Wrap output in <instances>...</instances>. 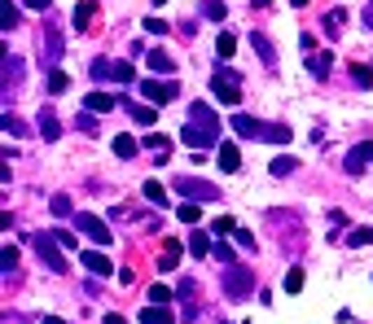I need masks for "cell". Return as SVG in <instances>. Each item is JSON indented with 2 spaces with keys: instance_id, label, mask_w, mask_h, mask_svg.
Wrapping results in <instances>:
<instances>
[{
  "instance_id": "cell-28",
  "label": "cell",
  "mask_w": 373,
  "mask_h": 324,
  "mask_svg": "<svg viewBox=\"0 0 373 324\" xmlns=\"http://www.w3.org/2000/svg\"><path fill=\"white\" fill-rule=\"evenodd\" d=\"M145 149H154L158 162H167V149H171V145H167V136H158V132H154V136H145Z\"/></svg>"
},
{
  "instance_id": "cell-42",
  "label": "cell",
  "mask_w": 373,
  "mask_h": 324,
  "mask_svg": "<svg viewBox=\"0 0 373 324\" xmlns=\"http://www.w3.org/2000/svg\"><path fill=\"white\" fill-rule=\"evenodd\" d=\"M211 233H220V237H224V233H237V223H233L229 215H220L216 223H211Z\"/></svg>"
},
{
  "instance_id": "cell-14",
  "label": "cell",
  "mask_w": 373,
  "mask_h": 324,
  "mask_svg": "<svg viewBox=\"0 0 373 324\" xmlns=\"http://www.w3.org/2000/svg\"><path fill=\"white\" fill-rule=\"evenodd\" d=\"M216 149H220V171H224V175H233V171L241 167V154H237V145H233V140H224V145H216Z\"/></svg>"
},
{
  "instance_id": "cell-27",
  "label": "cell",
  "mask_w": 373,
  "mask_h": 324,
  "mask_svg": "<svg viewBox=\"0 0 373 324\" xmlns=\"http://www.w3.org/2000/svg\"><path fill=\"white\" fill-rule=\"evenodd\" d=\"M176 258H181V241H167V246H163V258H158V267H163V272H171L176 267Z\"/></svg>"
},
{
  "instance_id": "cell-43",
  "label": "cell",
  "mask_w": 373,
  "mask_h": 324,
  "mask_svg": "<svg viewBox=\"0 0 373 324\" xmlns=\"http://www.w3.org/2000/svg\"><path fill=\"white\" fill-rule=\"evenodd\" d=\"M167 298H171V289H167V285H154V289H150V302H158V307H163Z\"/></svg>"
},
{
  "instance_id": "cell-32",
  "label": "cell",
  "mask_w": 373,
  "mask_h": 324,
  "mask_svg": "<svg viewBox=\"0 0 373 324\" xmlns=\"http://www.w3.org/2000/svg\"><path fill=\"white\" fill-rule=\"evenodd\" d=\"M343 27H347V13H343V9H334L330 18H325V31H330V36H343Z\"/></svg>"
},
{
  "instance_id": "cell-47",
  "label": "cell",
  "mask_w": 373,
  "mask_h": 324,
  "mask_svg": "<svg viewBox=\"0 0 373 324\" xmlns=\"http://www.w3.org/2000/svg\"><path fill=\"white\" fill-rule=\"evenodd\" d=\"M79 127H84V132L92 136V132H97V119H92V115H79Z\"/></svg>"
},
{
  "instance_id": "cell-48",
  "label": "cell",
  "mask_w": 373,
  "mask_h": 324,
  "mask_svg": "<svg viewBox=\"0 0 373 324\" xmlns=\"http://www.w3.org/2000/svg\"><path fill=\"white\" fill-rule=\"evenodd\" d=\"M22 5H27V9H44V13H48V5H53V0H22Z\"/></svg>"
},
{
  "instance_id": "cell-2",
  "label": "cell",
  "mask_w": 373,
  "mask_h": 324,
  "mask_svg": "<svg viewBox=\"0 0 373 324\" xmlns=\"http://www.w3.org/2000/svg\"><path fill=\"white\" fill-rule=\"evenodd\" d=\"M229 127H233L241 140H268V145H290V136H295L286 123H259L251 115H233Z\"/></svg>"
},
{
  "instance_id": "cell-18",
  "label": "cell",
  "mask_w": 373,
  "mask_h": 324,
  "mask_svg": "<svg viewBox=\"0 0 373 324\" xmlns=\"http://www.w3.org/2000/svg\"><path fill=\"white\" fill-rule=\"evenodd\" d=\"M18 84H22V61L13 53H5V92H13Z\"/></svg>"
},
{
  "instance_id": "cell-46",
  "label": "cell",
  "mask_w": 373,
  "mask_h": 324,
  "mask_svg": "<svg viewBox=\"0 0 373 324\" xmlns=\"http://www.w3.org/2000/svg\"><path fill=\"white\" fill-rule=\"evenodd\" d=\"M233 241H237V246H246V250H251V246H255V233H246V228H237V233H233Z\"/></svg>"
},
{
  "instance_id": "cell-39",
  "label": "cell",
  "mask_w": 373,
  "mask_h": 324,
  "mask_svg": "<svg viewBox=\"0 0 373 324\" xmlns=\"http://www.w3.org/2000/svg\"><path fill=\"white\" fill-rule=\"evenodd\" d=\"M202 13L216 18V22H224V0H202Z\"/></svg>"
},
{
  "instance_id": "cell-34",
  "label": "cell",
  "mask_w": 373,
  "mask_h": 324,
  "mask_svg": "<svg viewBox=\"0 0 373 324\" xmlns=\"http://www.w3.org/2000/svg\"><path fill=\"white\" fill-rule=\"evenodd\" d=\"M347 246H373V228H351L347 233Z\"/></svg>"
},
{
  "instance_id": "cell-53",
  "label": "cell",
  "mask_w": 373,
  "mask_h": 324,
  "mask_svg": "<svg viewBox=\"0 0 373 324\" xmlns=\"http://www.w3.org/2000/svg\"><path fill=\"white\" fill-rule=\"evenodd\" d=\"M154 5H167V0H154Z\"/></svg>"
},
{
  "instance_id": "cell-21",
  "label": "cell",
  "mask_w": 373,
  "mask_h": 324,
  "mask_svg": "<svg viewBox=\"0 0 373 324\" xmlns=\"http://www.w3.org/2000/svg\"><path fill=\"white\" fill-rule=\"evenodd\" d=\"M22 22V13H18V5H13V0H0V27L5 31H13Z\"/></svg>"
},
{
  "instance_id": "cell-19",
  "label": "cell",
  "mask_w": 373,
  "mask_h": 324,
  "mask_svg": "<svg viewBox=\"0 0 373 324\" xmlns=\"http://www.w3.org/2000/svg\"><path fill=\"white\" fill-rule=\"evenodd\" d=\"M127 115H132L136 127H154L158 123V105H127Z\"/></svg>"
},
{
  "instance_id": "cell-3",
  "label": "cell",
  "mask_w": 373,
  "mask_h": 324,
  "mask_svg": "<svg viewBox=\"0 0 373 324\" xmlns=\"http://www.w3.org/2000/svg\"><path fill=\"white\" fill-rule=\"evenodd\" d=\"M176 193H181V198H189V202H220L224 193L211 184V180H198V175H176Z\"/></svg>"
},
{
  "instance_id": "cell-22",
  "label": "cell",
  "mask_w": 373,
  "mask_h": 324,
  "mask_svg": "<svg viewBox=\"0 0 373 324\" xmlns=\"http://www.w3.org/2000/svg\"><path fill=\"white\" fill-rule=\"evenodd\" d=\"M251 44H255V53H259V57H264V66H268V71H272V66H277V48H272V44L264 40V36H251Z\"/></svg>"
},
{
  "instance_id": "cell-25",
  "label": "cell",
  "mask_w": 373,
  "mask_h": 324,
  "mask_svg": "<svg viewBox=\"0 0 373 324\" xmlns=\"http://www.w3.org/2000/svg\"><path fill=\"white\" fill-rule=\"evenodd\" d=\"M233 48H237V40L229 36V31H220V40H216V57H220V66L233 57Z\"/></svg>"
},
{
  "instance_id": "cell-44",
  "label": "cell",
  "mask_w": 373,
  "mask_h": 324,
  "mask_svg": "<svg viewBox=\"0 0 373 324\" xmlns=\"http://www.w3.org/2000/svg\"><path fill=\"white\" fill-rule=\"evenodd\" d=\"M53 237L62 241V250H71V246H79V237H75V233H62V228H53Z\"/></svg>"
},
{
  "instance_id": "cell-30",
  "label": "cell",
  "mask_w": 373,
  "mask_h": 324,
  "mask_svg": "<svg viewBox=\"0 0 373 324\" xmlns=\"http://www.w3.org/2000/svg\"><path fill=\"white\" fill-rule=\"evenodd\" d=\"M145 198H150L154 206H167V189L158 184V180H145Z\"/></svg>"
},
{
  "instance_id": "cell-17",
  "label": "cell",
  "mask_w": 373,
  "mask_h": 324,
  "mask_svg": "<svg viewBox=\"0 0 373 324\" xmlns=\"http://www.w3.org/2000/svg\"><path fill=\"white\" fill-rule=\"evenodd\" d=\"M36 132H40L44 140H57V136H62V127H57V115H53V110H40V119H36Z\"/></svg>"
},
{
  "instance_id": "cell-23",
  "label": "cell",
  "mask_w": 373,
  "mask_h": 324,
  "mask_svg": "<svg viewBox=\"0 0 373 324\" xmlns=\"http://www.w3.org/2000/svg\"><path fill=\"white\" fill-rule=\"evenodd\" d=\"M330 66H334V57H330V53H312V57H307V71H312L316 79H325Z\"/></svg>"
},
{
  "instance_id": "cell-36",
  "label": "cell",
  "mask_w": 373,
  "mask_h": 324,
  "mask_svg": "<svg viewBox=\"0 0 373 324\" xmlns=\"http://www.w3.org/2000/svg\"><path fill=\"white\" fill-rule=\"evenodd\" d=\"M0 267H5V277H13V267H18V250H13V246L0 250Z\"/></svg>"
},
{
  "instance_id": "cell-52",
  "label": "cell",
  "mask_w": 373,
  "mask_h": 324,
  "mask_svg": "<svg viewBox=\"0 0 373 324\" xmlns=\"http://www.w3.org/2000/svg\"><path fill=\"white\" fill-rule=\"evenodd\" d=\"M290 5H295V9H303V5H307V0H290Z\"/></svg>"
},
{
  "instance_id": "cell-12",
  "label": "cell",
  "mask_w": 373,
  "mask_h": 324,
  "mask_svg": "<svg viewBox=\"0 0 373 324\" xmlns=\"http://www.w3.org/2000/svg\"><path fill=\"white\" fill-rule=\"evenodd\" d=\"M79 263H84L92 277H110V272H115V263H110L101 250H84V254H79Z\"/></svg>"
},
{
  "instance_id": "cell-1",
  "label": "cell",
  "mask_w": 373,
  "mask_h": 324,
  "mask_svg": "<svg viewBox=\"0 0 373 324\" xmlns=\"http://www.w3.org/2000/svg\"><path fill=\"white\" fill-rule=\"evenodd\" d=\"M220 115H216V110H211L206 101H193L189 105V123L181 127V136H185V145H189V149H211V145H224L220 140Z\"/></svg>"
},
{
  "instance_id": "cell-11",
  "label": "cell",
  "mask_w": 373,
  "mask_h": 324,
  "mask_svg": "<svg viewBox=\"0 0 373 324\" xmlns=\"http://www.w3.org/2000/svg\"><path fill=\"white\" fill-rule=\"evenodd\" d=\"M343 167H347V175H360V171H369V167H373V140H365V145H356V149H347Z\"/></svg>"
},
{
  "instance_id": "cell-20",
  "label": "cell",
  "mask_w": 373,
  "mask_h": 324,
  "mask_svg": "<svg viewBox=\"0 0 373 324\" xmlns=\"http://www.w3.org/2000/svg\"><path fill=\"white\" fill-rule=\"evenodd\" d=\"M176 316L167 311V307H158V302H150V307H145V311H141V324H171Z\"/></svg>"
},
{
  "instance_id": "cell-38",
  "label": "cell",
  "mask_w": 373,
  "mask_h": 324,
  "mask_svg": "<svg viewBox=\"0 0 373 324\" xmlns=\"http://www.w3.org/2000/svg\"><path fill=\"white\" fill-rule=\"evenodd\" d=\"M299 289H303V272L290 267V272H286V294H299Z\"/></svg>"
},
{
  "instance_id": "cell-50",
  "label": "cell",
  "mask_w": 373,
  "mask_h": 324,
  "mask_svg": "<svg viewBox=\"0 0 373 324\" xmlns=\"http://www.w3.org/2000/svg\"><path fill=\"white\" fill-rule=\"evenodd\" d=\"M44 324H66V320H57V316H44Z\"/></svg>"
},
{
  "instance_id": "cell-16",
  "label": "cell",
  "mask_w": 373,
  "mask_h": 324,
  "mask_svg": "<svg viewBox=\"0 0 373 324\" xmlns=\"http://www.w3.org/2000/svg\"><path fill=\"white\" fill-rule=\"evenodd\" d=\"M145 61H150V71H158V75H176V57L167 53V48H154Z\"/></svg>"
},
{
  "instance_id": "cell-51",
  "label": "cell",
  "mask_w": 373,
  "mask_h": 324,
  "mask_svg": "<svg viewBox=\"0 0 373 324\" xmlns=\"http://www.w3.org/2000/svg\"><path fill=\"white\" fill-rule=\"evenodd\" d=\"M365 27H373V5H369V13H365Z\"/></svg>"
},
{
  "instance_id": "cell-10",
  "label": "cell",
  "mask_w": 373,
  "mask_h": 324,
  "mask_svg": "<svg viewBox=\"0 0 373 324\" xmlns=\"http://www.w3.org/2000/svg\"><path fill=\"white\" fill-rule=\"evenodd\" d=\"M88 71H92V79H115V84H132V66H127V61H106V57H97Z\"/></svg>"
},
{
  "instance_id": "cell-13",
  "label": "cell",
  "mask_w": 373,
  "mask_h": 324,
  "mask_svg": "<svg viewBox=\"0 0 373 324\" xmlns=\"http://www.w3.org/2000/svg\"><path fill=\"white\" fill-rule=\"evenodd\" d=\"M92 18H97V0H79V5H75V13H71L75 31H92Z\"/></svg>"
},
{
  "instance_id": "cell-33",
  "label": "cell",
  "mask_w": 373,
  "mask_h": 324,
  "mask_svg": "<svg viewBox=\"0 0 373 324\" xmlns=\"http://www.w3.org/2000/svg\"><path fill=\"white\" fill-rule=\"evenodd\" d=\"M176 215H181V223H198V219H202V206H198V202H185Z\"/></svg>"
},
{
  "instance_id": "cell-6",
  "label": "cell",
  "mask_w": 373,
  "mask_h": 324,
  "mask_svg": "<svg viewBox=\"0 0 373 324\" xmlns=\"http://www.w3.org/2000/svg\"><path fill=\"white\" fill-rule=\"evenodd\" d=\"M75 228L84 233L92 246H110V241H115V233H110V223L101 219V215H88V210H79L75 215Z\"/></svg>"
},
{
  "instance_id": "cell-15",
  "label": "cell",
  "mask_w": 373,
  "mask_h": 324,
  "mask_svg": "<svg viewBox=\"0 0 373 324\" xmlns=\"http://www.w3.org/2000/svg\"><path fill=\"white\" fill-rule=\"evenodd\" d=\"M84 105H88V115H106V110L119 105V96H115V92H88Z\"/></svg>"
},
{
  "instance_id": "cell-7",
  "label": "cell",
  "mask_w": 373,
  "mask_h": 324,
  "mask_svg": "<svg viewBox=\"0 0 373 324\" xmlns=\"http://www.w3.org/2000/svg\"><path fill=\"white\" fill-rule=\"evenodd\" d=\"M251 289H255V272L251 267H224V294H229V298H246L251 294Z\"/></svg>"
},
{
  "instance_id": "cell-45",
  "label": "cell",
  "mask_w": 373,
  "mask_h": 324,
  "mask_svg": "<svg viewBox=\"0 0 373 324\" xmlns=\"http://www.w3.org/2000/svg\"><path fill=\"white\" fill-rule=\"evenodd\" d=\"M145 31H150V36H163L167 22H163V18H145Z\"/></svg>"
},
{
  "instance_id": "cell-26",
  "label": "cell",
  "mask_w": 373,
  "mask_h": 324,
  "mask_svg": "<svg viewBox=\"0 0 373 324\" xmlns=\"http://www.w3.org/2000/svg\"><path fill=\"white\" fill-rule=\"evenodd\" d=\"M211 246H216V241H211L206 233H193V237H189V254H193V258H202V254H211Z\"/></svg>"
},
{
  "instance_id": "cell-31",
  "label": "cell",
  "mask_w": 373,
  "mask_h": 324,
  "mask_svg": "<svg viewBox=\"0 0 373 324\" xmlns=\"http://www.w3.org/2000/svg\"><path fill=\"white\" fill-rule=\"evenodd\" d=\"M211 254H216V258H220L224 267H233V246H229V241H224V237L216 241V246H211Z\"/></svg>"
},
{
  "instance_id": "cell-4",
  "label": "cell",
  "mask_w": 373,
  "mask_h": 324,
  "mask_svg": "<svg viewBox=\"0 0 373 324\" xmlns=\"http://www.w3.org/2000/svg\"><path fill=\"white\" fill-rule=\"evenodd\" d=\"M31 246H36L40 263H44L48 272H66V258H62V241H57L53 233H31Z\"/></svg>"
},
{
  "instance_id": "cell-37",
  "label": "cell",
  "mask_w": 373,
  "mask_h": 324,
  "mask_svg": "<svg viewBox=\"0 0 373 324\" xmlns=\"http://www.w3.org/2000/svg\"><path fill=\"white\" fill-rule=\"evenodd\" d=\"M48 206H53V215H57V219H66L71 210H75V206H71V198H66V193H57V198L48 202Z\"/></svg>"
},
{
  "instance_id": "cell-41",
  "label": "cell",
  "mask_w": 373,
  "mask_h": 324,
  "mask_svg": "<svg viewBox=\"0 0 373 324\" xmlns=\"http://www.w3.org/2000/svg\"><path fill=\"white\" fill-rule=\"evenodd\" d=\"M351 79H356V84H365V88H369V84H373V71H369V66H360V61H356V66H351Z\"/></svg>"
},
{
  "instance_id": "cell-35",
  "label": "cell",
  "mask_w": 373,
  "mask_h": 324,
  "mask_svg": "<svg viewBox=\"0 0 373 324\" xmlns=\"http://www.w3.org/2000/svg\"><path fill=\"white\" fill-rule=\"evenodd\" d=\"M66 88H71L66 71H48V92H66Z\"/></svg>"
},
{
  "instance_id": "cell-29",
  "label": "cell",
  "mask_w": 373,
  "mask_h": 324,
  "mask_svg": "<svg viewBox=\"0 0 373 324\" xmlns=\"http://www.w3.org/2000/svg\"><path fill=\"white\" fill-rule=\"evenodd\" d=\"M0 127H5V136H27V123L18 115H9V110H5V119H0Z\"/></svg>"
},
{
  "instance_id": "cell-40",
  "label": "cell",
  "mask_w": 373,
  "mask_h": 324,
  "mask_svg": "<svg viewBox=\"0 0 373 324\" xmlns=\"http://www.w3.org/2000/svg\"><path fill=\"white\" fill-rule=\"evenodd\" d=\"M268 171H272V175H290V171H295V158H286V154H281V158H272V167H268Z\"/></svg>"
},
{
  "instance_id": "cell-9",
  "label": "cell",
  "mask_w": 373,
  "mask_h": 324,
  "mask_svg": "<svg viewBox=\"0 0 373 324\" xmlns=\"http://www.w3.org/2000/svg\"><path fill=\"white\" fill-rule=\"evenodd\" d=\"M176 88L171 79H145L141 84V96H145V105H167V101H176Z\"/></svg>"
},
{
  "instance_id": "cell-5",
  "label": "cell",
  "mask_w": 373,
  "mask_h": 324,
  "mask_svg": "<svg viewBox=\"0 0 373 324\" xmlns=\"http://www.w3.org/2000/svg\"><path fill=\"white\" fill-rule=\"evenodd\" d=\"M211 92H216L224 105H237L241 101V75L229 71V66H216V75H211Z\"/></svg>"
},
{
  "instance_id": "cell-8",
  "label": "cell",
  "mask_w": 373,
  "mask_h": 324,
  "mask_svg": "<svg viewBox=\"0 0 373 324\" xmlns=\"http://www.w3.org/2000/svg\"><path fill=\"white\" fill-rule=\"evenodd\" d=\"M40 61L48 71H57V61H62V31L53 22H44V31H40Z\"/></svg>"
},
{
  "instance_id": "cell-49",
  "label": "cell",
  "mask_w": 373,
  "mask_h": 324,
  "mask_svg": "<svg viewBox=\"0 0 373 324\" xmlns=\"http://www.w3.org/2000/svg\"><path fill=\"white\" fill-rule=\"evenodd\" d=\"M101 324H127V320H123V316H115V311H110V316H106Z\"/></svg>"
},
{
  "instance_id": "cell-24",
  "label": "cell",
  "mask_w": 373,
  "mask_h": 324,
  "mask_svg": "<svg viewBox=\"0 0 373 324\" xmlns=\"http://www.w3.org/2000/svg\"><path fill=\"white\" fill-rule=\"evenodd\" d=\"M136 149H141L136 136H127V132H119V136H115V154H119V158H136Z\"/></svg>"
}]
</instances>
